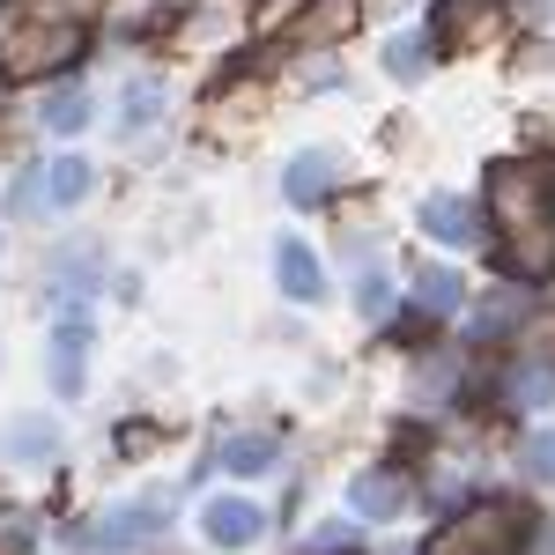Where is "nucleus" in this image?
Masks as SVG:
<instances>
[{"instance_id":"nucleus-1","label":"nucleus","mask_w":555,"mask_h":555,"mask_svg":"<svg viewBox=\"0 0 555 555\" xmlns=\"http://www.w3.org/2000/svg\"><path fill=\"white\" fill-rule=\"evenodd\" d=\"M89 30L82 23H23L15 38L0 44V75L8 82H44V75H67L82 60Z\"/></svg>"},{"instance_id":"nucleus-2","label":"nucleus","mask_w":555,"mask_h":555,"mask_svg":"<svg viewBox=\"0 0 555 555\" xmlns=\"http://www.w3.org/2000/svg\"><path fill=\"white\" fill-rule=\"evenodd\" d=\"M489 215H496V230L541 222L548 215V201H541V164H496L489 171Z\"/></svg>"},{"instance_id":"nucleus-3","label":"nucleus","mask_w":555,"mask_h":555,"mask_svg":"<svg viewBox=\"0 0 555 555\" xmlns=\"http://www.w3.org/2000/svg\"><path fill=\"white\" fill-rule=\"evenodd\" d=\"M171 512H178L171 496H149V504H112V512L89 526V548H104V555L141 548L149 533H164V518H171Z\"/></svg>"},{"instance_id":"nucleus-4","label":"nucleus","mask_w":555,"mask_h":555,"mask_svg":"<svg viewBox=\"0 0 555 555\" xmlns=\"http://www.w3.org/2000/svg\"><path fill=\"white\" fill-rule=\"evenodd\" d=\"M512 533H518V512H489V504H474L467 518H452V526L437 533V548H429V555H496Z\"/></svg>"},{"instance_id":"nucleus-5","label":"nucleus","mask_w":555,"mask_h":555,"mask_svg":"<svg viewBox=\"0 0 555 555\" xmlns=\"http://www.w3.org/2000/svg\"><path fill=\"white\" fill-rule=\"evenodd\" d=\"M201 526H208V541H215V548H253L267 518H259V504H253V496H215Z\"/></svg>"},{"instance_id":"nucleus-6","label":"nucleus","mask_w":555,"mask_h":555,"mask_svg":"<svg viewBox=\"0 0 555 555\" xmlns=\"http://www.w3.org/2000/svg\"><path fill=\"white\" fill-rule=\"evenodd\" d=\"M504 267H512L518 282H541V274H555V230H548V222L504 230Z\"/></svg>"},{"instance_id":"nucleus-7","label":"nucleus","mask_w":555,"mask_h":555,"mask_svg":"<svg viewBox=\"0 0 555 555\" xmlns=\"http://www.w3.org/2000/svg\"><path fill=\"white\" fill-rule=\"evenodd\" d=\"M334 178H341V156H334V149H311V156L289 164L282 193H289L297 208H319V201H334Z\"/></svg>"},{"instance_id":"nucleus-8","label":"nucleus","mask_w":555,"mask_h":555,"mask_svg":"<svg viewBox=\"0 0 555 555\" xmlns=\"http://www.w3.org/2000/svg\"><path fill=\"white\" fill-rule=\"evenodd\" d=\"M274 282H282V297H297V304L326 297V274H319V259L304 253L297 237H282V245H274Z\"/></svg>"},{"instance_id":"nucleus-9","label":"nucleus","mask_w":555,"mask_h":555,"mask_svg":"<svg viewBox=\"0 0 555 555\" xmlns=\"http://www.w3.org/2000/svg\"><path fill=\"white\" fill-rule=\"evenodd\" d=\"M356 15H363V0H311L297 23V44H334L356 30Z\"/></svg>"},{"instance_id":"nucleus-10","label":"nucleus","mask_w":555,"mask_h":555,"mask_svg":"<svg viewBox=\"0 0 555 555\" xmlns=\"http://www.w3.org/2000/svg\"><path fill=\"white\" fill-rule=\"evenodd\" d=\"M481 30H489V8H481V0H444V8H437V44H444V52L474 44Z\"/></svg>"},{"instance_id":"nucleus-11","label":"nucleus","mask_w":555,"mask_h":555,"mask_svg":"<svg viewBox=\"0 0 555 555\" xmlns=\"http://www.w3.org/2000/svg\"><path fill=\"white\" fill-rule=\"evenodd\" d=\"M423 230L437 237V245H467L474 237V208L452 201V193H437V201H423Z\"/></svg>"},{"instance_id":"nucleus-12","label":"nucleus","mask_w":555,"mask_h":555,"mask_svg":"<svg viewBox=\"0 0 555 555\" xmlns=\"http://www.w3.org/2000/svg\"><path fill=\"white\" fill-rule=\"evenodd\" d=\"M348 504H356L363 518H392L408 496H400V481H392V474H363V481L348 489Z\"/></svg>"},{"instance_id":"nucleus-13","label":"nucleus","mask_w":555,"mask_h":555,"mask_svg":"<svg viewBox=\"0 0 555 555\" xmlns=\"http://www.w3.org/2000/svg\"><path fill=\"white\" fill-rule=\"evenodd\" d=\"M44 185H52V193H44L52 208H75V201L89 193V164H82V156H60V164L44 171Z\"/></svg>"},{"instance_id":"nucleus-14","label":"nucleus","mask_w":555,"mask_h":555,"mask_svg":"<svg viewBox=\"0 0 555 555\" xmlns=\"http://www.w3.org/2000/svg\"><path fill=\"white\" fill-rule=\"evenodd\" d=\"M415 297H423V311L437 319V311H460V297H467V282H460L452 267H429L423 282H415Z\"/></svg>"},{"instance_id":"nucleus-15","label":"nucleus","mask_w":555,"mask_h":555,"mask_svg":"<svg viewBox=\"0 0 555 555\" xmlns=\"http://www.w3.org/2000/svg\"><path fill=\"white\" fill-rule=\"evenodd\" d=\"M82 119H89V96H82V89L44 96V127H52V133H82Z\"/></svg>"},{"instance_id":"nucleus-16","label":"nucleus","mask_w":555,"mask_h":555,"mask_svg":"<svg viewBox=\"0 0 555 555\" xmlns=\"http://www.w3.org/2000/svg\"><path fill=\"white\" fill-rule=\"evenodd\" d=\"M423 60H429V38H392V44H385V67H392L400 82H415Z\"/></svg>"},{"instance_id":"nucleus-17","label":"nucleus","mask_w":555,"mask_h":555,"mask_svg":"<svg viewBox=\"0 0 555 555\" xmlns=\"http://www.w3.org/2000/svg\"><path fill=\"white\" fill-rule=\"evenodd\" d=\"M356 304H363L371 319H378L385 304H392V282H385V267H363V282H356Z\"/></svg>"},{"instance_id":"nucleus-18","label":"nucleus","mask_w":555,"mask_h":555,"mask_svg":"<svg viewBox=\"0 0 555 555\" xmlns=\"http://www.w3.org/2000/svg\"><path fill=\"white\" fill-rule=\"evenodd\" d=\"M267 460H274V437H237V444H230V467H237V474L267 467Z\"/></svg>"},{"instance_id":"nucleus-19","label":"nucleus","mask_w":555,"mask_h":555,"mask_svg":"<svg viewBox=\"0 0 555 555\" xmlns=\"http://www.w3.org/2000/svg\"><path fill=\"white\" fill-rule=\"evenodd\" d=\"M518 467H526V474H555V429H548V437H526Z\"/></svg>"}]
</instances>
